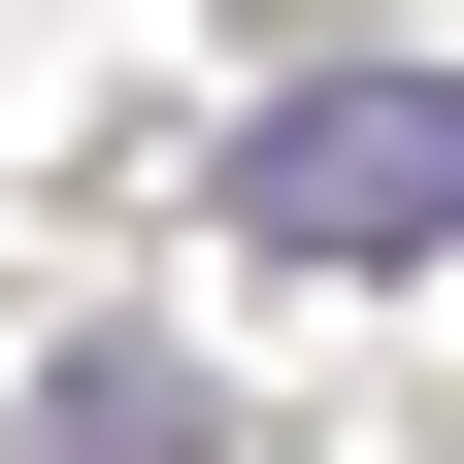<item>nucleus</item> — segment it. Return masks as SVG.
Masks as SVG:
<instances>
[{
    "mask_svg": "<svg viewBox=\"0 0 464 464\" xmlns=\"http://www.w3.org/2000/svg\"><path fill=\"white\" fill-rule=\"evenodd\" d=\"M34 464H232V431H199L166 332H67V365H34Z\"/></svg>",
    "mask_w": 464,
    "mask_h": 464,
    "instance_id": "2",
    "label": "nucleus"
},
{
    "mask_svg": "<svg viewBox=\"0 0 464 464\" xmlns=\"http://www.w3.org/2000/svg\"><path fill=\"white\" fill-rule=\"evenodd\" d=\"M232 199L299 232V266H431V232H464V67H266Z\"/></svg>",
    "mask_w": 464,
    "mask_h": 464,
    "instance_id": "1",
    "label": "nucleus"
}]
</instances>
